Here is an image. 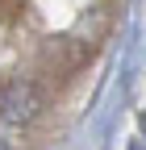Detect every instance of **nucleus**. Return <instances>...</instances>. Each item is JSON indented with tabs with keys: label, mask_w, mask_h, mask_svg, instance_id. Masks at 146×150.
Returning <instances> with one entry per match:
<instances>
[{
	"label": "nucleus",
	"mask_w": 146,
	"mask_h": 150,
	"mask_svg": "<svg viewBox=\"0 0 146 150\" xmlns=\"http://www.w3.org/2000/svg\"><path fill=\"white\" fill-rule=\"evenodd\" d=\"M0 108H4V117L9 121H29L33 112H38V96H33V88L29 83H9L4 88V96H0Z\"/></svg>",
	"instance_id": "nucleus-1"
},
{
	"label": "nucleus",
	"mask_w": 146,
	"mask_h": 150,
	"mask_svg": "<svg viewBox=\"0 0 146 150\" xmlns=\"http://www.w3.org/2000/svg\"><path fill=\"white\" fill-rule=\"evenodd\" d=\"M142 129H146V117H142Z\"/></svg>",
	"instance_id": "nucleus-2"
}]
</instances>
